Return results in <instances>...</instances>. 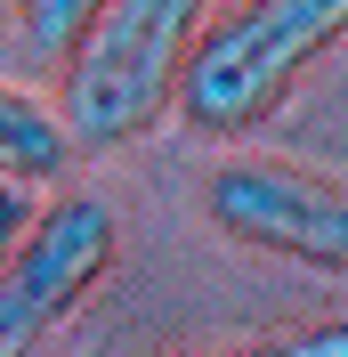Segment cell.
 Listing matches in <instances>:
<instances>
[{
	"mask_svg": "<svg viewBox=\"0 0 348 357\" xmlns=\"http://www.w3.org/2000/svg\"><path fill=\"white\" fill-rule=\"evenodd\" d=\"M348 0H235L227 17L203 8V24L187 33L171 66V98L162 114H178L187 138H243L300 89V73L340 41Z\"/></svg>",
	"mask_w": 348,
	"mask_h": 357,
	"instance_id": "cell-1",
	"label": "cell"
},
{
	"mask_svg": "<svg viewBox=\"0 0 348 357\" xmlns=\"http://www.w3.org/2000/svg\"><path fill=\"white\" fill-rule=\"evenodd\" d=\"M203 8L211 0H97V17L57 57V73H65L57 122H65L73 146L106 155V146H130L162 122L171 66L187 49V33L203 24Z\"/></svg>",
	"mask_w": 348,
	"mask_h": 357,
	"instance_id": "cell-2",
	"label": "cell"
},
{
	"mask_svg": "<svg viewBox=\"0 0 348 357\" xmlns=\"http://www.w3.org/2000/svg\"><path fill=\"white\" fill-rule=\"evenodd\" d=\"M113 268V211L97 195H49L0 252V357H24L81 309Z\"/></svg>",
	"mask_w": 348,
	"mask_h": 357,
	"instance_id": "cell-3",
	"label": "cell"
},
{
	"mask_svg": "<svg viewBox=\"0 0 348 357\" xmlns=\"http://www.w3.org/2000/svg\"><path fill=\"white\" fill-rule=\"evenodd\" d=\"M211 220L235 244L300 260L316 276H340V260H348V195H340V178L292 171V162H227L211 178Z\"/></svg>",
	"mask_w": 348,
	"mask_h": 357,
	"instance_id": "cell-4",
	"label": "cell"
},
{
	"mask_svg": "<svg viewBox=\"0 0 348 357\" xmlns=\"http://www.w3.org/2000/svg\"><path fill=\"white\" fill-rule=\"evenodd\" d=\"M73 155H81V146L65 138L57 106H49V98H33V89H8V82H0V178L49 187Z\"/></svg>",
	"mask_w": 348,
	"mask_h": 357,
	"instance_id": "cell-5",
	"label": "cell"
},
{
	"mask_svg": "<svg viewBox=\"0 0 348 357\" xmlns=\"http://www.w3.org/2000/svg\"><path fill=\"white\" fill-rule=\"evenodd\" d=\"M89 17H97V0H17V49H24V66H57Z\"/></svg>",
	"mask_w": 348,
	"mask_h": 357,
	"instance_id": "cell-6",
	"label": "cell"
},
{
	"mask_svg": "<svg viewBox=\"0 0 348 357\" xmlns=\"http://www.w3.org/2000/svg\"><path fill=\"white\" fill-rule=\"evenodd\" d=\"M24 211H33V187H24V178H0V252L17 244V227H24Z\"/></svg>",
	"mask_w": 348,
	"mask_h": 357,
	"instance_id": "cell-7",
	"label": "cell"
},
{
	"mask_svg": "<svg viewBox=\"0 0 348 357\" xmlns=\"http://www.w3.org/2000/svg\"><path fill=\"white\" fill-rule=\"evenodd\" d=\"M292 357H348V325H316V333H300V341H283Z\"/></svg>",
	"mask_w": 348,
	"mask_h": 357,
	"instance_id": "cell-8",
	"label": "cell"
}]
</instances>
